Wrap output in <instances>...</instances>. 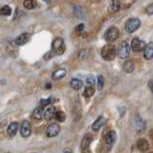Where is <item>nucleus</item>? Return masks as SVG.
Listing matches in <instances>:
<instances>
[{
  "instance_id": "36",
  "label": "nucleus",
  "mask_w": 153,
  "mask_h": 153,
  "mask_svg": "<svg viewBox=\"0 0 153 153\" xmlns=\"http://www.w3.org/2000/svg\"><path fill=\"white\" fill-rule=\"evenodd\" d=\"M150 137L153 139V129H152V130H151V132H150Z\"/></svg>"
},
{
  "instance_id": "9",
  "label": "nucleus",
  "mask_w": 153,
  "mask_h": 153,
  "mask_svg": "<svg viewBox=\"0 0 153 153\" xmlns=\"http://www.w3.org/2000/svg\"><path fill=\"white\" fill-rule=\"evenodd\" d=\"M30 33H24L22 35H20L19 36H17L16 39H14V44L16 46H21V45H24L26 44V43L30 40Z\"/></svg>"
},
{
  "instance_id": "1",
  "label": "nucleus",
  "mask_w": 153,
  "mask_h": 153,
  "mask_svg": "<svg viewBox=\"0 0 153 153\" xmlns=\"http://www.w3.org/2000/svg\"><path fill=\"white\" fill-rule=\"evenodd\" d=\"M117 49L116 47L112 44H108L103 46V48L102 49V52H100V55H102V59L105 60H113L117 56Z\"/></svg>"
},
{
  "instance_id": "31",
  "label": "nucleus",
  "mask_w": 153,
  "mask_h": 153,
  "mask_svg": "<svg viewBox=\"0 0 153 153\" xmlns=\"http://www.w3.org/2000/svg\"><path fill=\"white\" fill-rule=\"evenodd\" d=\"M76 31L79 32V33H81L82 31H84V25H83V24H79V25L76 28Z\"/></svg>"
},
{
  "instance_id": "37",
  "label": "nucleus",
  "mask_w": 153,
  "mask_h": 153,
  "mask_svg": "<svg viewBox=\"0 0 153 153\" xmlns=\"http://www.w3.org/2000/svg\"><path fill=\"white\" fill-rule=\"evenodd\" d=\"M149 153H153V152H149Z\"/></svg>"
},
{
  "instance_id": "19",
  "label": "nucleus",
  "mask_w": 153,
  "mask_h": 153,
  "mask_svg": "<svg viewBox=\"0 0 153 153\" xmlns=\"http://www.w3.org/2000/svg\"><path fill=\"white\" fill-rule=\"evenodd\" d=\"M70 85H71V87L73 89L79 90L81 87H82V81H81L80 79H73L71 80Z\"/></svg>"
},
{
  "instance_id": "22",
  "label": "nucleus",
  "mask_w": 153,
  "mask_h": 153,
  "mask_svg": "<svg viewBox=\"0 0 153 153\" xmlns=\"http://www.w3.org/2000/svg\"><path fill=\"white\" fill-rule=\"evenodd\" d=\"M12 13V9L10 6H8V5H5V6H3L1 9H0V14L1 16H10V14Z\"/></svg>"
},
{
  "instance_id": "24",
  "label": "nucleus",
  "mask_w": 153,
  "mask_h": 153,
  "mask_svg": "<svg viewBox=\"0 0 153 153\" xmlns=\"http://www.w3.org/2000/svg\"><path fill=\"white\" fill-rule=\"evenodd\" d=\"M55 102V99L53 97H50L49 99H43V100H40V107H45L47 105L51 104L52 102Z\"/></svg>"
},
{
  "instance_id": "5",
  "label": "nucleus",
  "mask_w": 153,
  "mask_h": 153,
  "mask_svg": "<svg viewBox=\"0 0 153 153\" xmlns=\"http://www.w3.org/2000/svg\"><path fill=\"white\" fill-rule=\"evenodd\" d=\"M119 36V30L116 27H111L105 32L104 33V38L105 40H107L109 42H113L118 38Z\"/></svg>"
},
{
  "instance_id": "20",
  "label": "nucleus",
  "mask_w": 153,
  "mask_h": 153,
  "mask_svg": "<svg viewBox=\"0 0 153 153\" xmlns=\"http://www.w3.org/2000/svg\"><path fill=\"white\" fill-rule=\"evenodd\" d=\"M123 71H126V73H131L134 70V63L131 61V60H127L123 63Z\"/></svg>"
},
{
  "instance_id": "26",
  "label": "nucleus",
  "mask_w": 153,
  "mask_h": 153,
  "mask_svg": "<svg viewBox=\"0 0 153 153\" xmlns=\"http://www.w3.org/2000/svg\"><path fill=\"white\" fill-rule=\"evenodd\" d=\"M119 9H120V2L119 1H113L111 3V5L109 6V11L112 12V13L117 12Z\"/></svg>"
},
{
  "instance_id": "6",
  "label": "nucleus",
  "mask_w": 153,
  "mask_h": 153,
  "mask_svg": "<svg viewBox=\"0 0 153 153\" xmlns=\"http://www.w3.org/2000/svg\"><path fill=\"white\" fill-rule=\"evenodd\" d=\"M146 46V45L145 41L141 40L140 38H138V37H134L131 41V48L134 52H141L143 50H145Z\"/></svg>"
},
{
  "instance_id": "29",
  "label": "nucleus",
  "mask_w": 153,
  "mask_h": 153,
  "mask_svg": "<svg viewBox=\"0 0 153 153\" xmlns=\"http://www.w3.org/2000/svg\"><path fill=\"white\" fill-rule=\"evenodd\" d=\"M146 13H147L148 14H150V16H151V14H153V3H151V4L148 5V6L146 7Z\"/></svg>"
},
{
  "instance_id": "28",
  "label": "nucleus",
  "mask_w": 153,
  "mask_h": 153,
  "mask_svg": "<svg viewBox=\"0 0 153 153\" xmlns=\"http://www.w3.org/2000/svg\"><path fill=\"white\" fill-rule=\"evenodd\" d=\"M86 83H87V86H93L95 85V79L93 76H88L87 79H86Z\"/></svg>"
},
{
  "instance_id": "4",
  "label": "nucleus",
  "mask_w": 153,
  "mask_h": 153,
  "mask_svg": "<svg viewBox=\"0 0 153 153\" xmlns=\"http://www.w3.org/2000/svg\"><path fill=\"white\" fill-rule=\"evenodd\" d=\"M140 26H141L140 19L137 17H133L127 20V22L126 23V31L127 33H133L136 30H138Z\"/></svg>"
},
{
  "instance_id": "32",
  "label": "nucleus",
  "mask_w": 153,
  "mask_h": 153,
  "mask_svg": "<svg viewBox=\"0 0 153 153\" xmlns=\"http://www.w3.org/2000/svg\"><path fill=\"white\" fill-rule=\"evenodd\" d=\"M148 87H149V89L151 90V92L153 93V79H151L149 80V82H148Z\"/></svg>"
},
{
  "instance_id": "21",
  "label": "nucleus",
  "mask_w": 153,
  "mask_h": 153,
  "mask_svg": "<svg viewBox=\"0 0 153 153\" xmlns=\"http://www.w3.org/2000/svg\"><path fill=\"white\" fill-rule=\"evenodd\" d=\"M95 93V89L92 86H86V88L84 90V93H83V96L85 98H90L92 97Z\"/></svg>"
},
{
  "instance_id": "34",
  "label": "nucleus",
  "mask_w": 153,
  "mask_h": 153,
  "mask_svg": "<svg viewBox=\"0 0 153 153\" xmlns=\"http://www.w3.org/2000/svg\"><path fill=\"white\" fill-rule=\"evenodd\" d=\"M82 153H90L89 149H86V150H82Z\"/></svg>"
},
{
  "instance_id": "38",
  "label": "nucleus",
  "mask_w": 153,
  "mask_h": 153,
  "mask_svg": "<svg viewBox=\"0 0 153 153\" xmlns=\"http://www.w3.org/2000/svg\"><path fill=\"white\" fill-rule=\"evenodd\" d=\"M8 153H10V152H8Z\"/></svg>"
},
{
  "instance_id": "30",
  "label": "nucleus",
  "mask_w": 153,
  "mask_h": 153,
  "mask_svg": "<svg viewBox=\"0 0 153 153\" xmlns=\"http://www.w3.org/2000/svg\"><path fill=\"white\" fill-rule=\"evenodd\" d=\"M86 56H87V52H86V50H81L79 52V57L80 59H84V57H86Z\"/></svg>"
},
{
  "instance_id": "27",
  "label": "nucleus",
  "mask_w": 153,
  "mask_h": 153,
  "mask_svg": "<svg viewBox=\"0 0 153 153\" xmlns=\"http://www.w3.org/2000/svg\"><path fill=\"white\" fill-rule=\"evenodd\" d=\"M103 83H104L103 76H98V89L99 90H102L103 88Z\"/></svg>"
},
{
  "instance_id": "33",
  "label": "nucleus",
  "mask_w": 153,
  "mask_h": 153,
  "mask_svg": "<svg viewBox=\"0 0 153 153\" xmlns=\"http://www.w3.org/2000/svg\"><path fill=\"white\" fill-rule=\"evenodd\" d=\"M64 153H72V151L68 149V148H66V149H64Z\"/></svg>"
},
{
  "instance_id": "3",
  "label": "nucleus",
  "mask_w": 153,
  "mask_h": 153,
  "mask_svg": "<svg viewBox=\"0 0 153 153\" xmlns=\"http://www.w3.org/2000/svg\"><path fill=\"white\" fill-rule=\"evenodd\" d=\"M118 56L120 59H127L129 56V53H130V47H129L128 43L126 41H122L118 46Z\"/></svg>"
},
{
  "instance_id": "17",
  "label": "nucleus",
  "mask_w": 153,
  "mask_h": 153,
  "mask_svg": "<svg viewBox=\"0 0 153 153\" xmlns=\"http://www.w3.org/2000/svg\"><path fill=\"white\" fill-rule=\"evenodd\" d=\"M43 115H44V111H43V107H37L33 111V118L36 120V121H39L42 119Z\"/></svg>"
},
{
  "instance_id": "16",
  "label": "nucleus",
  "mask_w": 153,
  "mask_h": 153,
  "mask_svg": "<svg viewBox=\"0 0 153 153\" xmlns=\"http://www.w3.org/2000/svg\"><path fill=\"white\" fill-rule=\"evenodd\" d=\"M104 122H105V119H104L103 117H102V116L99 117V118L94 122L93 126H92V129H93V130H95V131H98L99 129L103 126Z\"/></svg>"
},
{
  "instance_id": "23",
  "label": "nucleus",
  "mask_w": 153,
  "mask_h": 153,
  "mask_svg": "<svg viewBox=\"0 0 153 153\" xmlns=\"http://www.w3.org/2000/svg\"><path fill=\"white\" fill-rule=\"evenodd\" d=\"M24 7H25L27 10H32V9H35L36 6V1H33V0H27V1H24L23 3Z\"/></svg>"
},
{
  "instance_id": "13",
  "label": "nucleus",
  "mask_w": 153,
  "mask_h": 153,
  "mask_svg": "<svg viewBox=\"0 0 153 153\" xmlns=\"http://www.w3.org/2000/svg\"><path fill=\"white\" fill-rule=\"evenodd\" d=\"M56 108L54 106H51V107H48L45 112H44V115H43V117L46 120V121H51V120L55 117L56 115Z\"/></svg>"
},
{
  "instance_id": "14",
  "label": "nucleus",
  "mask_w": 153,
  "mask_h": 153,
  "mask_svg": "<svg viewBox=\"0 0 153 153\" xmlns=\"http://www.w3.org/2000/svg\"><path fill=\"white\" fill-rule=\"evenodd\" d=\"M137 147L140 151L145 152L148 149V147H149V146H148V142L146 140V139H140V140H138V142H137Z\"/></svg>"
},
{
  "instance_id": "12",
  "label": "nucleus",
  "mask_w": 153,
  "mask_h": 153,
  "mask_svg": "<svg viewBox=\"0 0 153 153\" xmlns=\"http://www.w3.org/2000/svg\"><path fill=\"white\" fill-rule=\"evenodd\" d=\"M116 138H117V134L115 131H109L106 135L104 137V142L106 143L107 146H112L113 143L116 141Z\"/></svg>"
},
{
  "instance_id": "7",
  "label": "nucleus",
  "mask_w": 153,
  "mask_h": 153,
  "mask_svg": "<svg viewBox=\"0 0 153 153\" xmlns=\"http://www.w3.org/2000/svg\"><path fill=\"white\" fill-rule=\"evenodd\" d=\"M60 131V126L59 123H52L47 128V136L50 137V138H53V137H56L57 134L59 133Z\"/></svg>"
},
{
  "instance_id": "2",
  "label": "nucleus",
  "mask_w": 153,
  "mask_h": 153,
  "mask_svg": "<svg viewBox=\"0 0 153 153\" xmlns=\"http://www.w3.org/2000/svg\"><path fill=\"white\" fill-rule=\"evenodd\" d=\"M52 51L56 55H62L65 51L64 40L61 37H57L52 43Z\"/></svg>"
},
{
  "instance_id": "25",
  "label": "nucleus",
  "mask_w": 153,
  "mask_h": 153,
  "mask_svg": "<svg viewBox=\"0 0 153 153\" xmlns=\"http://www.w3.org/2000/svg\"><path fill=\"white\" fill-rule=\"evenodd\" d=\"M55 119L56 120L57 122L59 123H62L65 121V114L64 112L62 111H56V115H55Z\"/></svg>"
},
{
  "instance_id": "35",
  "label": "nucleus",
  "mask_w": 153,
  "mask_h": 153,
  "mask_svg": "<svg viewBox=\"0 0 153 153\" xmlns=\"http://www.w3.org/2000/svg\"><path fill=\"white\" fill-rule=\"evenodd\" d=\"M46 88H51V83H47Z\"/></svg>"
},
{
  "instance_id": "10",
  "label": "nucleus",
  "mask_w": 153,
  "mask_h": 153,
  "mask_svg": "<svg viewBox=\"0 0 153 153\" xmlns=\"http://www.w3.org/2000/svg\"><path fill=\"white\" fill-rule=\"evenodd\" d=\"M143 57L146 60H150L153 59V42H149L143 50Z\"/></svg>"
},
{
  "instance_id": "18",
  "label": "nucleus",
  "mask_w": 153,
  "mask_h": 153,
  "mask_svg": "<svg viewBox=\"0 0 153 153\" xmlns=\"http://www.w3.org/2000/svg\"><path fill=\"white\" fill-rule=\"evenodd\" d=\"M91 142H92V138H91V136H90V135H86V136L82 139V141H81V143H80L81 149H82V150L88 149V147H89V146H90Z\"/></svg>"
},
{
  "instance_id": "8",
  "label": "nucleus",
  "mask_w": 153,
  "mask_h": 153,
  "mask_svg": "<svg viewBox=\"0 0 153 153\" xmlns=\"http://www.w3.org/2000/svg\"><path fill=\"white\" fill-rule=\"evenodd\" d=\"M32 133V128H31V124L28 121H23L21 123V127H20V134L23 138H28L31 135Z\"/></svg>"
},
{
  "instance_id": "15",
  "label": "nucleus",
  "mask_w": 153,
  "mask_h": 153,
  "mask_svg": "<svg viewBox=\"0 0 153 153\" xmlns=\"http://www.w3.org/2000/svg\"><path fill=\"white\" fill-rule=\"evenodd\" d=\"M65 76H66V70L63 68H60V69L56 70L54 73L52 74V78L56 80H57V79H60L62 78H64Z\"/></svg>"
},
{
  "instance_id": "11",
  "label": "nucleus",
  "mask_w": 153,
  "mask_h": 153,
  "mask_svg": "<svg viewBox=\"0 0 153 153\" xmlns=\"http://www.w3.org/2000/svg\"><path fill=\"white\" fill-rule=\"evenodd\" d=\"M18 127H19V124L16 122H13V123H10V126L8 127V130H7V133H8L10 138H13L16 135V133L18 131Z\"/></svg>"
}]
</instances>
